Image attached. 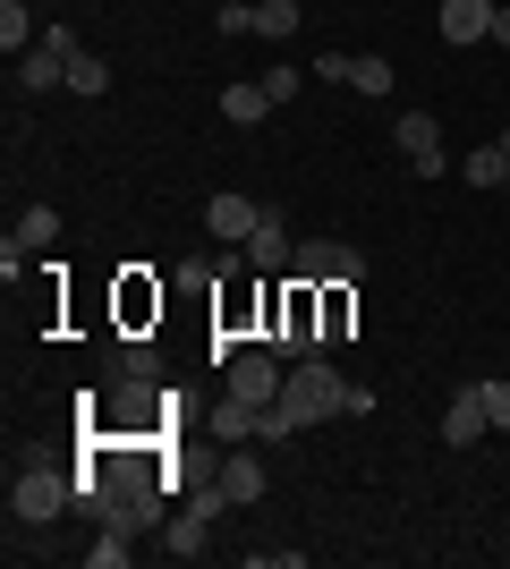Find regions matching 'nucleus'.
<instances>
[{
    "instance_id": "nucleus-4",
    "label": "nucleus",
    "mask_w": 510,
    "mask_h": 569,
    "mask_svg": "<svg viewBox=\"0 0 510 569\" xmlns=\"http://www.w3.org/2000/svg\"><path fill=\"white\" fill-rule=\"evenodd\" d=\"M358 272H366V256L349 238H298V256H290V281H316V289L358 281Z\"/></svg>"
},
{
    "instance_id": "nucleus-8",
    "label": "nucleus",
    "mask_w": 510,
    "mask_h": 569,
    "mask_svg": "<svg viewBox=\"0 0 510 569\" xmlns=\"http://www.w3.org/2000/svg\"><path fill=\"white\" fill-rule=\"evenodd\" d=\"M239 256H247V272H290V256H298V247H290V221L264 204V221H256V238H247Z\"/></svg>"
},
{
    "instance_id": "nucleus-24",
    "label": "nucleus",
    "mask_w": 510,
    "mask_h": 569,
    "mask_svg": "<svg viewBox=\"0 0 510 569\" xmlns=\"http://www.w3.org/2000/svg\"><path fill=\"white\" fill-rule=\"evenodd\" d=\"M221 43H239V34H256V9H247V0H221Z\"/></svg>"
},
{
    "instance_id": "nucleus-7",
    "label": "nucleus",
    "mask_w": 510,
    "mask_h": 569,
    "mask_svg": "<svg viewBox=\"0 0 510 569\" xmlns=\"http://www.w3.org/2000/svg\"><path fill=\"white\" fill-rule=\"evenodd\" d=\"M486 391H477V382H460V391H451V408H442V442H451V451H468V442H486Z\"/></svg>"
},
{
    "instance_id": "nucleus-26",
    "label": "nucleus",
    "mask_w": 510,
    "mask_h": 569,
    "mask_svg": "<svg viewBox=\"0 0 510 569\" xmlns=\"http://www.w3.org/2000/svg\"><path fill=\"white\" fill-rule=\"evenodd\" d=\"M486 391V417H493V433H510V382H477Z\"/></svg>"
},
{
    "instance_id": "nucleus-21",
    "label": "nucleus",
    "mask_w": 510,
    "mask_h": 569,
    "mask_svg": "<svg viewBox=\"0 0 510 569\" xmlns=\"http://www.w3.org/2000/svg\"><path fill=\"white\" fill-rule=\"evenodd\" d=\"M213 433H221V442H247V433H256V408L221 391V408H213Z\"/></svg>"
},
{
    "instance_id": "nucleus-14",
    "label": "nucleus",
    "mask_w": 510,
    "mask_h": 569,
    "mask_svg": "<svg viewBox=\"0 0 510 569\" xmlns=\"http://www.w3.org/2000/svg\"><path fill=\"white\" fill-rule=\"evenodd\" d=\"M111 375L120 382H162V340H120V349H111Z\"/></svg>"
},
{
    "instance_id": "nucleus-1",
    "label": "nucleus",
    "mask_w": 510,
    "mask_h": 569,
    "mask_svg": "<svg viewBox=\"0 0 510 569\" xmlns=\"http://www.w3.org/2000/svg\"><path fill=\"white\" fill-rule=\"evenodd\" d=\"M349 391L358 382H340L332 357H298L290 382H281V408H290L298 426H323V417H349Z\"/></svg>"
},
{
    "instance_id": "nucleus-15",
    "label": "nucleus",
    "mask_w": 510,
    "mask_h": 569,
    "mask_svg": "<svg viewBox=\"0 0 510 569\" xmlns=\"http://www.w3.org/2000/svg\"><path fill=\"white\" fill-rule=\"evenodd\" d=\"M34 43H43V34H34V9H26V0H0V51H9V60H26Z\"/></svg>"
},
{
    "instance_id": "nucleus-17",
    "label": "nucleus",
    "mask_w": 510,
    "mask_h": 569,
    "mask_svg": "<svg viewBox=\"0 0 510 569\" xmlns=\"http://www.w3.org/2000/svg\"><path fill=\"white\" fill-rule=\"evenodd\" d=\"M86 561H94V569H128V561H137V527H102L94 545H86Z\"/></svg>"
},
{
    "instance_id": "nucleus-12",
    "label": "nucleus",
    "mask_w": 510,
    "mask_h": 569,
    "mask_svg": "<svg viewBox=\"0 0 510 569\" xmlns=\"http://www.w3.org/2000/svg\"><path fill=\"white\" fill-rule=\"evenodd\" d=\"M442 43H486L493 34V0H442Z\"/></svg>"
},
{
    "instance_id": "nucleus-13",
    "label": "nucleus",
    "mask_w": 510,
    "mask_h": 569,
    "mask_svg": "<svg viewBox=\"0 0 510 569\" xmlns=\"http://www.w3.org/2000/svg\"><path fill=\"white\" fill-rule=\"evenodd\" d=\"M264 111H272L264 77H230V86H221V119H230V128H256Z\"/></svg>"
},
{
    "instance_id": "nucleus-28",
    "label": "nucleus",
    "mask_w": 510,
    "mask_h": 569,
    "mask_svg": "<svg viewBox=\"0 0 510 569\" xmlns=\"http://www.w3.org/2000/svg\"><path fill=\"white\" fill-rule=\"evenodd\" d=\"M298 77H307V69H290V60H281V69H264V94H272V102H290V94H298Z\"/></svg>"
},
{
    "instance_id": "nucleus-25",
    "label": "nucleus",
    "mask_w": 510,
    "mask_h": 569,
    "mask_svg": "<svg viewBox=\"0 0 510 569\" xmlns=\"http://www.w3.org/2000/svg\"><path fill=\"white\" fill-rule=\"evenodd\" d=\"M349 69H358V51H323L307 77H323V86H349Z\"/></svg>"
},
{
    "instance_id": "nucleus-11",
    "label": "nucleus",
    "mask_w": 510,
    "mask_h": 569,
    "mask_svg": "<svg viewBox=\"0 0 510 569\" xmlns=\"http://www.w3.org/2000/svg\"><path fill=\"white\" fill-rule=\"evenodd\" d=\"M213 485H221V501H230V510H247V501H264L272 476H264V459H256V451H230V459L213 468Z\"/></svg>"
},
{
    "instance_id": "nucleus-2",
    "label": "nucleus",
    "mask_w": 510,
    "mask_h": 569,
    "mask_svg": "<svg viewBox=\"0 0 510 569\" xmlns=\"http://www.w3.org/2000/svg\"><path fill=\"white\" fill-rule=\"evenodd\" d=\"M69 501H77V476L51 468V459H26V468L9 476V519H18V527H51Z\"/></svg>"
},
{
    "instance_id": "nucleus-18",
    "label": "nucleus",
    "mask_w": 510,
    "mask_h": 569,
    "mask_svg": "<svg viewBox=\"0 0 510 569\" xmlns=\"http://www.w3.org/2000/svg\"><path fill=\"white\" fill-rule=\"evenodd\" d=\"M26 247V256H43V247H60V213H51V204H34V213L18 221V230H9Z\"/></svg>"
},
{
    "instance_id": "nucleus-23",
    "label": "nucleus",
    "mask_w": 510,
    "mask_h": 569,
    "mask_svg": "<svg viewBox=\"0 0 510 569\" xmlns=\"http://www.w3.org/2000/svg\"><path fill=\"white\" fill-rule=\"evenodd\" d=\"M391 60H374V51H358V69H349V86H358V94H391Z\"/></svg>"
},
{
    "instance_id": "nucleus-30",
    "label": "nucleus",
    "mask_w": 510,
    "mask_h": 569,
    "mask_svg": "<svg viewBox=\"0 0 510 569\" xmlns=\"http://www.w3.org/2000/svg\"><path fill=\"white\" fill-rule=\"evenodd\" d=\"M493 144H502V153H510V128H502V137H493Z\"/></svg>"
},
{
    "instance_id": "nucleus-10",
    "label": "nucleus",
    "mask_w": 510,
    "mask_h": 569,
    "mask_svg": "<svg viewBox=\"0 0 510 569\" xmlns=\"http://www.w3.org/2000/svg\"><path fill=\"white\" fill-rule=\"evenodd\" d=\"M256 221H264V204H247V196H230V188L204 204V230H213L221 247H247V238H256Z\"/></svg>"
},
{
    "instance_id": "nucleus-22",
    "label": "nucleus",
    "mask_w": 510,
    "mask_h": 569,
    "mask_svg": "<svg viewBox=\"0 0 510 569\" xmlns=\"http://www.w3.org/2000/svg\"><path fill=\"white\" fill-rule=\"evenodd\" d=\"M69 94H86V102H94V94H111V69H102L94 51H77V69H69Z\"/></svg>"
},
{
    "instance_id": "nucleus-6",
    "label": "nucleus",
    "mask_w": 510,
    "mask_h": 569,
    "mask_svg": "<svg viewBox=\"0 0 510 569\" xmlns=\"http://www.w3.org/2000/svg\"><path fill=\"white\" fill-rule=\"evenodd\" d=\"M391 137H400V162H409L417 179H442V170H451V153H442V119H434V111H400V128H391Z\"/></svg>"
},
{
    "instance_id": "nucleus-5",
    "label": "nucleus",
    "mask_w": 510,
    "mask_h": 569,
    "mask_svg": "<svg viewBox=\"0 0 510 569\" xmlns=\"http://www.w3.org/2000/svg\"><path fill=\"white\" fill-rule=\"evenodd\" d=\"M77 51H86V43H77L69 26H51L43 43H34V51H26V60H18V86H26V94H51V86H69Z\"/></svg>"
},
{
    "instance_id": "nucleus-9",
    "label": "nucleus",
    "mask_w": 510,
    "mask_h": 569,
    "mask_svg": "<svg viewBox=\"0 0 510 569\" xmlns=\"http://www.w3.org/2000/svg\"><path fill=\"white\" fill-rule=\"evenodd\" d=\"M204 536H213V510H196V501H179V510H170V527H162V552L170 561H204Z\"/></svg>"
},
{
    "instance_id": "nucleus-27",
    "label": "nucleus",
    "mask_w": 510,
    "mask_h": 569,
    "mask_svg": "<svg viewBox=\"0 0 510 569\" xmlns=\"http://www.w3.org/2000/svg\"><path fill=\"white\" fill-rule=\"evenodd\" d=\"M298 561H307L298 545H264V552H247V569H298Z\"/></svg>"
},
{
    "instance_id": "nucleus-19",
    "label": "nucleus",
    "mask_w": 510,
    "mask_h": 569,
    "mask_svg": "<svg viewBox=\"0 0 510 569\" xmlns=\"http://www.w3.org/2000/svg\"><path fill=\"white\" fill-rule=\"evenodd\" d=\"M256 34H264V43H290L298 34V0H256Z\"/></svg>"
},
{
    "instance_id": "nucleus-3",
    "label": "nucleus",
    "mask_w": 510,
    "mask_h": 569,
    "mask_svg": "<svg viewBox=\"0 0 510 569\" xmlns=\"http://www.w3.org/2000/svg\"><path fill=\"white\" fill-rule=\"evenodd\" d=\"M281 382H290V357L272 349V340H247V349L221 366V391L247 400V408H272V400H281Z\"/></svg>"
},
{
    "instance_id": "nucleus-29",
    "label": "nucleus",
    "mask_w": 510,
    "mask_h": 569,
    "mask_svg": "<svg viewBox=\"0 0 510 569\" xmlns=\"http://www.w3.org/2000/svg\"><path fill=\"white\" fill-rule=\"evenodd\" d=\"M493 43H502V51H510V9H493Z\"/></svg>"
},
{
    "instance_id": "nucleus-20",
    "label": "nucleus",
    "mask_w": 510,
    "mask_h": 569,
    "mask_svg": "<svg viewBox=\"0 0 510 569\" xmlns=\"http://www.w3.org/2000/svg\"><path fill=\"white\" fill-rule=\"evenodd\" d=\"M468 188H510V153L502 144H477V153H468Z\"/></svg>"
},
{
    "instance_id": "nucleus-16",
    "label": "nucleus",
    "mask_w": 510,
    "mask_h": 569,
    "mask_svg": "<svg viewBox=\"0 0 510 569\" xmlns=\"http://www.w3.org/2000/svg\"><path fill=\"white\" fill-rule=\"evenodd\" d=\"M349 323H358V281H332L323 289V340H349Z\"/></svg>"
}]
</instances>
